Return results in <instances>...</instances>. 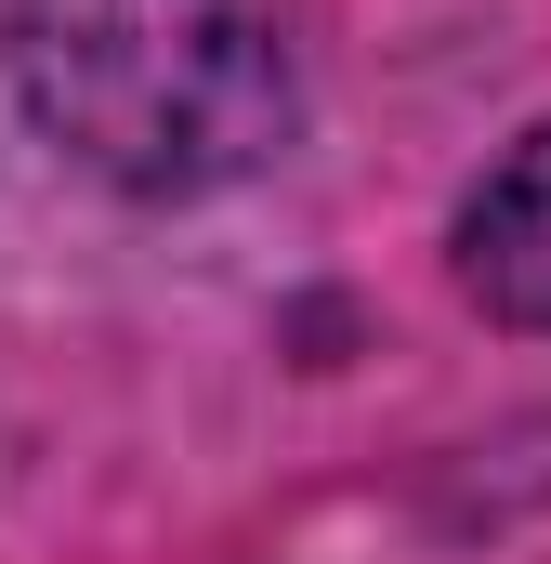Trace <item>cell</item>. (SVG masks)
I'll return each instance as SVG.
<instances>
[{
	"instance_id": "cell-1",
	"label": "cell",
	"mask_w": 551,
	"mask_h": 564,
	"mask_svg": "<svg viewBox=\"0 0 551 564\" xmlns=\"http://www.w3.org/2000/svg\"><path fill=\"white\" fill-rule=\"evenodd\" d=\"M0 40L26 119L132 197L263 171L302 106L289 0H0Z\"/></svg>"
},
{
	"instance_id": "cell-2",
	"label": "cell",
	"mask_w": 551,
	"mask_h": 564,
	"mask_svg": "<svg viewBox=\"0 0 551 564\" xmlns=\"http://www.w3.org/2000/svg\"><path fill=\"white\" fill-rule=\"evenodd\" d=\"M460 289L499 328H539L551 341V119L460 197Z\"/></svg>"
}]
</instances>
